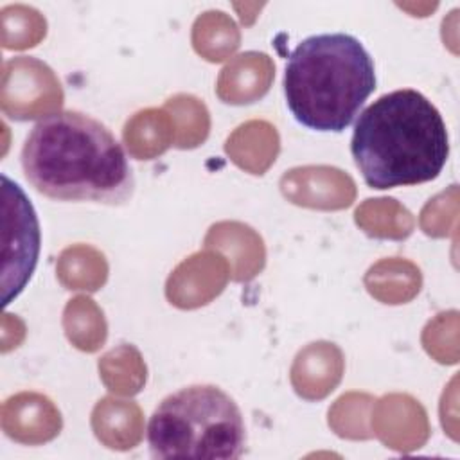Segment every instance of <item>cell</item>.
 Segmentation results:
<instances>
[{
    "instance_id": "obj_1",
    "label": "cell",
    "mask_w": 460,
    "mask_h": 460,
    "mask_svg": "<svg viewBox=\"0 0 460 460\" xmlns=\"http://www.w3.org/2000/svg\"><path fill=\"white\" fill-rule=\"evenodd\" d=\"M20 160L27 181L52 199L122 205L135 190L120 142L102 122L81 111H56L38 120Z\"/></svg>"
},
{
    "instance_id": "obj_2",
    "label": "cell",
    "mask_w": 460,
    "mask_h": 460,
    "mask_svg": "<svg viewBox=\"0 0 460 460\" xmlns=\"http://www.w3.org/2000/svg\"><path fill=\"white\" fill-rule=\"evenodd\" d=\"M350 153L372 189L435 180L449 156L446 122L417 90L401 88L376 99L354 124Z\"/></svg>"
},
{
    "instance_id": "obj_3",
    "label": "cell",
    "mask_w": 460,
    "mask_h": 460,
    "mask_svg": "<svg viewBox=\"0 0 460 460\" xmlns=\"http://www.w3.org/2000/svg\"><path fill=\"white\" fill-rule=\"evenodd\" d=\"M374 90V59L352 34L309 36L288 58L284 72L288 110L298 124L313 131L341 133Z\"/></svg>"
},
{
    "instance_id": "obj_4",
    "label": "cell",
    "mask_w": 460,
    "mask_h": 460,
    "mask_svg": "<svg viewBox=\"0 0 460 460\" xmlns=\"http://www.w3.org/2000/svg\"><path fill=\"white\" fill-rule=\"evenodd\" d=\"M246 428L237 402L214 385L169 394L147 422L153 458L235 460L244 453Z\"/></svg>"
},
{
    "instance_id": "obj_5",
    "label": "cell",
    "mask_w": 460,
    "mask_h": 460,
    "mask_svg": "<svg viewBox=\"0 0 460 460\" xmlns=\"http://www.w3.org/2000/svg\"><path fill=\"white\" fill-rule=\"evenodd\" d=\"M4 183V305L29 282L40 253V225L22 187L2 174Z\"/></svg>"
}]
</instances>
